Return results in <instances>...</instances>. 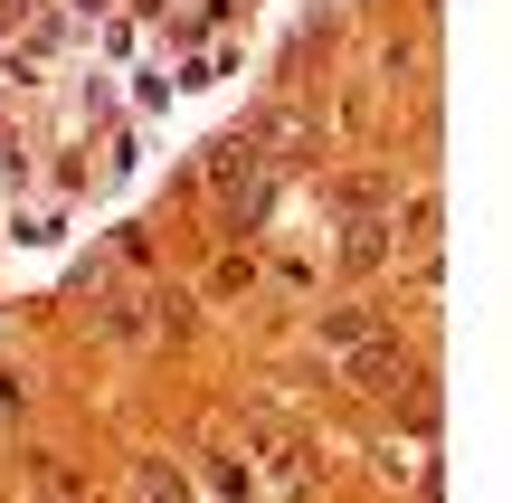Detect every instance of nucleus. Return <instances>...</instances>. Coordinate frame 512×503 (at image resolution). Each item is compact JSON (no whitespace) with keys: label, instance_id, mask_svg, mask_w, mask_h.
Here are the masks:
<instances>
[{"label":"nucleus","instance_id":"6","mask_svg":"<svg viewBox=\"0 0 512 503\" xmlns=\"http://www.w3.org/2000/svg\"><path fill=\"white\" fill-rule=\"evenodd\" d=\"M29 503H67V494H29Z\"/></svg>","mask_w":512,"mask_h":503},{"label":"nucleus","instance_id":"4","mask_svg":"<svg viewBox=\"0 0 512 503\" xmlns=\"http://www.w3.org/2000/svg\"><path fill=\"white\" fill-rule=\"evenodd\" d=\"M209 475H219V494H228V503H256V475H247V456H228V447H219V456H209Z\"/></svg>","mask_w":512,"mask_h":503},{"label":"nucleus","instance_id":"3","mask_svg":"<svg viewBox=\"0 0 512 503\" xmlns=\"http://www.w3.org/2000/svg\"><path fill=\"white\" fill-rule=\"evenodd\" d=\"M351 380H361V390H389V380H399V352H389L380 333H361L351 342Z\"/></svg>","mask_w":512,"mask_h":503},{"label":"nucleus","instance_id":"2","mask_svg":"<svg viewBox=\"0 0 512 503\" xmlns=\"http://www.w3.org/2000/svg\"><path fill=\"white\" fill-rule=\"evenodd\" d=\"M389 257V219H380V209H351V238H342V266H351V276H370V266H380Z\"/></svg>","mask_w":512,"mask_h":503},{"label":"nucleus","instance_id":"5","mask_svg":"<svg viewBox=\"0 0 512 503\" xmlns=\"http://www.w3.org/2000/svg\"><path fill=\"white\" fill-rule=\"evenodd\" d=\"M133 494H143V503H181V475H171L162 456H143V475H133Z\"/></svg>","mask_w":512,"mask_h":503},{"label":"nucleus","instance_id":"1","mask_svg":"<svg viewBox=\"0 0 512 503\" xmlns=\"http://www.w3.org/2000/svg\"><path fill=\"white\" fill-rule=\"evenodd\" d=\"M247 447L266 456V475H275V485H294V494H304L313 475H323V456H313V437H304V428H285L275 409H256V418H247Z\"/></svg>","mask_w":512,"mask_h":503}]
</instances>
